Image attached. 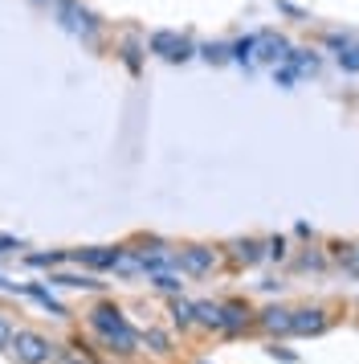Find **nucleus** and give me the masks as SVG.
I'll use <instances>...</instances> for the list:
<instances>
[{"label": "nucleus", "mask_w": 359, "mask_h": 364, "mask_svg": "<svg viewBox=\"0 0 359 364\" xmlns=\"http://www.w3.org/2000/svg\"><path fill=\"white\" fill-rule=\"evenodd\" d=\"M196 364H212V360H196Z\"/></svg>", "instance_id": "obj_22"}, {"label": "nucleus", "mask_w": 359, "mask_h": 364, "mask_svg": "<svg viewBox=\"0 0 359 364\" xmlns=\"http://www.w3.org/2000/svg\"><path fill=\"white\" fill-rule=\"evenodd\" d=\"M102 344H106L111 356H135V352H143V336L131 328V323H123V328H114L111 336H102Z\"/></svg>", "instance_id": "obj_6"}, {"label": "nucleus", "mask_w": 359, "mask_h": 364, "mask_svg": "<svg viewBox=\"0 0 359 364\" xmlns=\"http://www.w3.org/2000/svg\"><path fill=\"white\" fill-rule=\"evenodd\" d=\"M114 258H118V250L111 246H94V250H82L78 262H86L90 270H114Z\"/></svg>", "instance_id": "obj_12"}, {"label": "nucleus", "mask_w": 359, "mask_h": 364, "mask_svg": "<svg viewBox=\"0 0 359 364\" xmlns=\"http://www.w3.org/2000/svg\"><path fill=\"white\" fill-rule=\"evenodd\" d=\"M62 364H94V360H82V356H65Z\"/></svg>", "instance_id": "obj_21"}, {"label": "nucleus", "mask_w": 359, "mask_h": 364, "mask_svg": "<svg viewBox=\"0 0 359 364\" xmlns=\"http://www.w3.org/2000/svg\"><path fill=\"white\" fill-rule=\"evenodd\" d=\"M114 270H118V274H139V270H143V254H139V250H118Z\"/></svg>", "instance_id": "obj_15"}, {"label": "nucleus", "mask_w": 359, "mask_h": 364, "mask_svg": "<svg viewBox=\"0 0 359 364\" xmlns=\"http://www.w3.org/2000/svg\"><path fill=\"white\" fill-rule=\"evenodd\" d=\"M196 328L221 331V303H209V299H200V303H196Z\"/></svg>", "instance_id": "obj_13"}, {"label": "nucleus", "mask_w": 359, "mask_h": 364, "mask_svg": "<svg viewBox=\"0 0 359 364\" xmlns=\"http://www.w3.org/2000/svg\"><path fill=\"white\" fill-rule=\"evenodd\" d=\"M13 319H9V315L0 311V352H9V344H13Z\"/></svg>", "instance_id": "obj_17"}, {"label": "nucleus", "mask_w": 359, "mask_h": 364, "mask_svg": "<svg viewBox=\"0 0 359 364\" xmlns=\"http://www.w3.org/2000/svg\"><path fill=\"white\" fill-rule=\"evenodd\" d=\"M167 315H172V323H176L180 331H192L196 328V303H192V299L172 295V299H167Z\"/></svg>", "instance_id": "obj_9"}, {"label": "nucleus", "mask_w": 359, "mask_h": 364, "mask_svg": "<svg viewBox=\"0 0 359 364\" xmlns=\"http://www.w3.org/2000/svg\"><path fill=\"white\" fill-rule=\"evenodd\" d=\"M331 328L326 307H294V336H323Z\"/></svg>", "instance_id": "obj_7"}, {"label": "nucleus", "mask_w": 359, "mask_h": 364, "mask_svg": "<svg viewBox=\"0 0 359 364\" xmlns=\"http://www.w3.org/2000/svg\"><path fill=\"white\" fill-rule=\"evenodd\" d=\"M265 254L282 262V258H286V237H270V242H265Z\"/></svg>", "instance_id": "obj_19"}, {"label": "nucleus", "mask_w": 359, "mask_h": 364, "mask_svg": "<svg viewBox=\"0 0 359 364\" xmlns=\"http://www.w3.org/2000/svg\"><path fill=\"white\" fill-rule=\"evenodd\" d=\"M143 336V352H151V356H160V360H167L176 348H172V336L163 328H147V331H139Z\"/></svg>", "instance_id": "obj_11"}, {"label": "nucleus", "mask_w": 359, "mask_h": 364, "mask_svg": "<svg viewBox=\"0 0 359 364\" xmlns=\"http://www.w3.org/2000/svg\"><path fill=\"white\" fill-rule=\"evenodd\" d=\"M216 262H221V250L200 246V242H188V246H180V254H176V266L184 270V274H192V279L212 274V270H216Z\"/></svg>", "instance_id": "obj_2"}, {"label": "nucleus", "mask_w": 359, "mask_h": 364, "mask_svg": "<svg viewBox=\"0 0 359 364\" xmlns=\"http://www.w3.org/2000/svg\"><path fill=\"white\" fill-rule=\"evenodd\" d=\"M9 356L16 364H53L57 360V344L37 328H16L13 344H9Z\"/></svg>", "instance_id": "obj_1"}, {"label": "nucleus", "mask_w": 359, "mask_h": 364, "mask_svg": "<svg viewBox=\"0 0 359 364\" xmlns=\"http://www.w3.org/2000/svg\"><path fill=\"white\" fill-rule=\"evenodd\" d=\"M258 331L265 336H294V307H265L258 311Z\"/></svg>", "instance_id": "obj_5"}, {"label": "nucleus", "mask_w": 359, "mask_h": 364, "mask_svg": "<svg viewBox=\"0 0 359 364\" xmlns=\"http://www.w3.org/2000/svg\"><path fill=\"white\" fill-rule=\"evenodd\" d=\"M339 62L347 70H359V50H347V53H339Z\"/></svg>", "instance_id": "obj_20"}, {"label": "nucleus", "mask_w": 359, "mask_h": 364, "mask_svg": "<svg viewBox=\"0 0 359 364\" xmlns=\"http://www.w3.org/2000/svg\"><path fill=\"white\" fill-rule=\"evenodd\" d=\"M253 50H265L261 58H270V62H286L290 58V46L282 37H261V41H253Z\"/></svg>", "instance_id": "obj_14"}, {"label": "nucleus", "mask_w": 359, "mask_h": 364, "mask_svg": "<svg viewBox=\"0 0 359 364\" xmlns=\"http://www.w3.org/2000/svg\"><path fill=\"white\" fill-rule=\"evenodd\" d=\"M151 50L163 53V58H172V62H184L188 58V41H180L176 33H155L151 37Z\"/></svg>", "instance_id": "obj_10"}, {"label": "nucleus", "mask_w": 359, "mask_h": 364, "mask_svg": "<svg viewBox=\"0 0 359 364\" xmlns=\"http://www.w3.org/2000/svg\"><path fill=\"white\" fill-rule=\"evenodd\" d=\"M53 282H62V287H98V282L86 279V274H82V279H78V274H57Z\"/></svg>", "instance_id": "obj_18"}, {"label": "nucleus", "mask_w": 359, "mask_h": 364, "mask_svg": "<svg viewBox=\"0 0 359 364\" xmlns=\"http://www.w3.org/2000/svg\"><path fill=\"white\" fill-rule=\"evenodd\" d=\"M258 328V311L245 299H225L221 303V336H245Z\"/></svg>", "instance_id": "obj_3"}, {"label": "nucleus", "mask_w": 359, "mask_h": 364, "mask_svg": "<svg viewBox=\"0 0 359 364\" xmlns=\"http://www.w3.org/2000/svg\"><path fill=\"white\" fill-rule=\"evenodd\" d=\"M86 323H90V331H98V336H111V331L123 328L127 319H123V307H118L114 299H98L94 307L86 311Z\"/></svg>", "instance_id": "obj_4"}, {"label": "nucleus", "mask_w": 359, "mask_h": 364, "mask_svg": "<svg viewBox=\"0 0 359 364\" xmlns=\"http://www.w3.org/2000/svg\"><path fill=\"white\" fill-rule=\"evenodd\" d=\"M155 287H160L163 295H180V291H184V282H180L176 274H167V270H160V274H155Z\"/></svg>", "instance_id": "obj_16"}, {"label": "nucleus", "mask_w": 359, "mask_h": 364, "mask_svg": "<svg viewBox=\"0 0 359 364\" xmlns=\"http://www.w3.org/2000/svg\"><path fill=\"white\" fill-rule=\"evenodd\" d=\"M225 254H228L233 266H258L261 258H265V250H261L258 237H233V242L225 246Z\"/></svg>", "instance_id": "obj_8"}]
</instances>
